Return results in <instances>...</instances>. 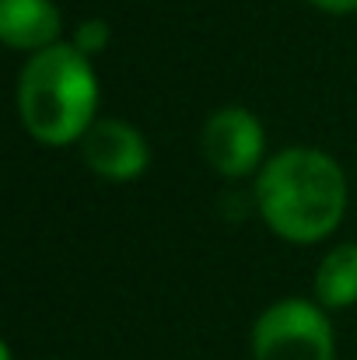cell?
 Here are the masks:
<instances>
[{
  "label": "cell",
  "mask_w": 357,
  "mask_h": 360,
  "mask_svg": "<svg viewBox=\"0 0 357 360\" xmlns=\"http://www.w3.org/2000/svg\"><path fill=\"white\" fill-rule=\"evenodd\" d=\"M351 207L344 165L308 143L280 147L252 179V210L273 238L319 245L333 238Z\"/></svg>",
  "instance_id": "1"
},
{
  "label": "cell",
  "mask_w": 357,
  "mask_h": 360,
  "mask_svg": "<svg viewBox=\"0 0 357 360\" xmlns=\"http://www.w3.org/2000/svg\"><path fill=\"white\" fill-rule=\"evenodd\" d=\"M102 81L95 60L70 39L25 56L14 81V109L21 129L42 147H77L99 120Z\"/></svg>",
  "instance_id": "2"
},
{
  "label": "cell",
  "mask_w": 357,
  "mask_h": 360,
  "mask_svg": "<svg viewBox=\"0 0 357 360\" xmlns=\"http://www.w3.org/2000/svg\"><path fill=\"white\" fill-rule=\"evenodd\" d=\"M249 354L252 360H337L333 319L315 297H280L256 315Z\"/></svg>",
  "instance_id": "3"
},
{
  "label": "cell",
  "mask_w": 357,
  "mask_h": 360,
  "mask_svg": "<svg viewBox=\"0 0 357 360\" xmlns=\"http://www.w3.org/2000/svg\"><path fill=\"white\" fill-rule=\"evenodd\" d=\"M200 154L225 182L256 179L266 165V126L249 105H221L200 126Z\"/></svg>",
  "instance_id": "4"
},
{
  "label": "cell",
  "mask_w": 357,
  "mask_h": 360,
  "mask_svg": "<svg viewBox=\"0 0 357 360\" xmlns=\"http://www.w3.org/2000/svg\"><path fill=\"white\" fill-rule=\"evenodd\" d=\"M84 168L113 186H126L147 175L151 168V143L140 133V126H133L123 116H99L92 122V129L81 136L77 143Z\"/></svg>",
  "instance_id": "5"
},
{
  "label": "cell",
  "mask_w": 357,
  "mask_h": 360,
  "mask_svg": "<svg viewBox=\"0 0 357 360\" xmlns=\"http://www.w3.org/2000/svg\"><path fill=\"white\" fill-rule=\"evenodd\" d=\"M0 42L35 56L63 42V11L56 0H0Z\"/></svg>",
  "instance_id": "6"
},
{
  "label": "cell",
  "mask_w": 357,
  "mask_h": 360,
  "mask_svg": "<svg viewBox=\"0 0 357 360\" xmlns=\"http://www.w3.org/2000/svg\"><path fill=\"white\" fill-rule=\"evenodd\" d=\"M312 297L333 315L357 304V241H337L315 266Z\"/></svg>",
  "instance_id": "7"
},
{
  "label": "cell",
  "mask_w": 357,
  "mask_h": 360,
  "mask_svg": "<svg viewBox=\"0 0 357 360\" xmlns=\"http://www.w3.org/2000/svg\"><path fill=\"white\" fill-rule=\"evenodd\" d=\"M70 42H74L84 56L95 60V56H102V53L113 46V25H109L106 18H84V21L74 25Z\"/></svg>",
  "instance_id": "8"
},
{
  "label": "cell",
  "mask_w": 357,
  "mask_h": 360,
  "mask_svg": "<svg viewBox=\"0 0 357 360\" xmlns=\"http://www.w3.org/2000/svg\"><path fill=\"white\" fill-rule=\"evenodd\" d=\"M308 7L322 11V14H333V18H347V14H357V0H305Z\"/></svg>",
  "instance_id": "9"
}]
</instances>
